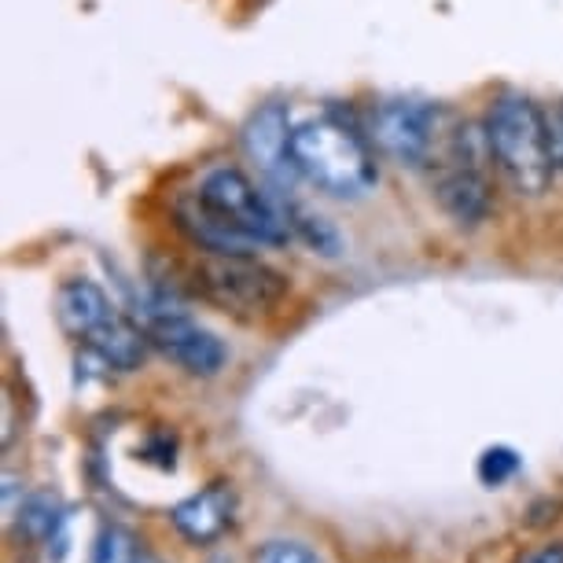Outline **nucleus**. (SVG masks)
<instances>
[{
    "label": "nucleus",
    "mask_w": 563,
    "mask_h": 563,
    "mask_svg": "<svg viewBox=\"0 0 563 563\" xmlns=\"http://www.w3.org/2000/svg\"><path fill=\"white\" fill-rule=\"evenodd\" d=\"M288 158L295 174L332 199H361L379 185L376 147L339 114H310L291 122Z\"/></svg>",
    "instance_id": "1"
},
{
    "label": "nucleus",
    "mask_w": 563,
    "mask_h": 563,
    "mask_svg": "<svg viewBox=\"0 0 563 563\" xmlns=\"http://www.w3.org/2000/svg\"><path fill=\"white\" fill-rule=\"evenodd\" d=\"M486 136H490L494 169L505 177L519 199H541L552 188L556 163L549 147L545 111L530 97L501 92L486 111Z\"/></svg>",
    "instance_id": "2"
},
{
    "label": "nucleus",
    "mask_w": 563,
    "mask_h": 563,
    "mask_svg": "<svg viewBox=\"0 0 563 563\" xmlns=\"http://www.w3.org/2000/svg\"><path fill=\"white\" fill-rule=\"evenodd\" d=\"M188 291L203 299L214 310L254 321V317L273 313L288 295V276L273 265H265L258 254H207L188 269Z\"/></svg>",
    "instance_id": "3"
},
{
    "label": "nucleus",
    "mask_w": 563,
    "mask_h": 563,
    "mask_svg": "<svg viewBox=\"0 0 563 563\" xmlns=\"http://www.w3.org/2000/svg\"><path fill=\"white\" fill-rule=\"evenodd\" d=\"M196 192L214 214H221L232 229H240L258 247H284L295 236L288 207H280L276 199L265 196L240 166H207L196 180Z\"/></svg>",
    "instance_id": "4"
},
{
    "label": "nucleus",
    "mask_w": 563,
    "mask_h": 563,
    "mask_svg": "<svg viewBox=\"0 0 563 563\" xmlns=\"http://www.w3.org/2000/svg\"><path fill=\"white\" fill-rule=\"evenodd\" d=\"M453 125L439 103L428 100H384L372 108V141L398 166H434L450 141Z\"/></svg>",
    "instance_id": "5"
},
{
    "label": "nucleus",
    "mask_w": 563,
    "mask_h": 563,
    "mask_svg": "<svg viewBox=\"0 0 563 563\" xmlns=\"http://www.w3.org/2000/svg\"><path fill=\"white\" fill-rule=\"evenodd\" d=\"M136 317L147 332V343L174 361L177 368H185L188 376H218L229 365V346L210 328L177 310L174 302L152 299L144 302V310H136Z\"/></svg>",
    "instance_id": "6"
},
{
    "label": "nucleus",
    "mask_w": 563,
    "mask_h": 563,
    "mask_svg": "<svg viewBox=\"0 0 563 563\" xmlns=\"http://www.w3.org/2000/svg\"><path fill=\"white\" fill-rule=\"evenodd\" d=\"M236 512H240L236 486L229 479H218L169 508V523L177 527L180 538L192 541V545H214V541H221L236 527Z\"/></svg>",
    "instance_id": "7"
},
{
    "label": "nucleus",
    "mask_w": 563,
    "mask_h": 563,
    "mask_svg": "<svg viewBox=\"0 0 563 563\" xmlns=\"http://www.w3.org/2000/svg\"><path fill=\"white\" fill-rule=\"evenodd\" d=\"M169 218L174 225L185 232L188 243L196 251H207V254H258V243L243 236L240 229H232L225 218L214 214L199 192H177L169 199Z\"/></svg>",
    "instance_id": "8"
},
{
    "label": "nucleus",
    "mask_w": 563,
    "mask_h": 563,
    "mask_svg": "<svg viewBox=\"0 0 563 563\" xmlns=\"http://www.w3.org/2000/svg\"><path fill=\"white\" fill-rule=\"evenodd\" d=\"M56 317L59 328L74 339H89L103 321L114 317L111 299L103 295L100 284L85 280V276H74V280L59 284L56 291Z\"/></svg>",
    "instance_id": "9"
},
{
    "label": "nucleus",
    "mask_w": 563,
    "mask_h": 563,
    "mask_svg": "<svg viewBox=\"0 0 563 563\" xmlns=\"http://www.w3.org/2000/svg\"><path fill=\"white\" fill-rule=\"evenodd\" d=\"M288 136H291L288 111H284L280 103H269V108H262L247 122V130H243V147H247V155L262 169H269V174H280V169L295 174L291 158H288Z\"/></svg>",
    "instance_id": "10"
},
{
    "label": "nucleus",
    "mask_w": 563,
    "mask_h": 563,
    "mask_svg": "<svg viewBox=\"0 0 563 563\" xmlns=\"http://www.w3.org/2000/svg\"><path fill=\"white\" fill-rule=\"evenodd\" d=\"M85 343H89L92 357H97L103 368H114V372L141 368L144 357H147V346H152V343H147L144 328L125 321L122 313H114L111 321H103L97 332L85 339Z\"/></svg>",
    "instance_id": "11"
},
{
    "label": "nucleus",
    "mask_w": 563,
    "mask_h": 563,
    "mask_svg": "<svg viewBox=\"0 0 563 563\" xmlns=\"http://www.w3.org/2000/svg\"><path fill=\"white\" fill-rule=\"evenodd\" d=\"M63 519H67V508H63L59 494H52V490L26 494L15 508L19 534H23L26 541H37V545H45V541H52L59 534Z\"/></svg>",
    "instance_id": "12"
},
{
    "label": "nucleus",
    "mask_w": 563,
    "mask_h": 563,
    "mask_svg": "<svg viewBox=\"0 0 563 563\" xmlns=\"http://www.w3.org/2000/svg\"><path fill=\"white\" fill-rule=\"evenodd\" d=\"M144 552L141 538L125 527H103L100 538L92 541L89 563H136V556Z\"/></svg>",
    "instance_id": "13"
},
{
    "label": "nucleus",
    "mask_w": 563,
    "mask_h": 563,
    "mask_svg": "<svg viewBox=\"0 0 563 563\" xmlns=\"http://www.w3.org/2000/svg\"><path fill=\"white\" fill-rule=\"evenodd\" d=\"M251 563H324V556L313 545H306V541L269 538V541H262V545L254 549Z\"/></svg>",
    "instance_id": "14"
},
{
    "label": "nucleus",
    "mask_w": 563,
    "mask_h": 563,
    "mask_svg": "<svg viewBox=\"0 0 563 563\" xmlns=\"http://www.w3.org/2000/svg\"><path fill=\"white\" fill-rule=\"evenodd\" d=\"M519 467H523V461H519V453L512 445H490V450H483L479 456V483L497 490V486H505L512 479Z\"/></svg>",
    "instance_id": "15"
},
{
    "label": "nucleus",
    "mask_w": 563,
    "mask_h": 563,
    "mask_svg": "<svg viewBox=\"0 0 563 563\" xmlns=\"http://www.w3.org/2000/svg\"><path fill=\"white\" fill-rule=\"evenodd\" d=\"M288 218H291L295 236L310 243L313 251H321V254H339V236H335V229L328 225L324 218L306 214L302 207H291V210H288Z\"/></svg>",
    "instance_id": "16"
},
{
    "label": "nucleus",
    "mask_w": 563,
    "mask_h": 563,
    "mask_svg": "<svg viewBox=\"0 0 563 563\" xmlns=\"http://www.w3.org/2000/svg\"><path fill=\"white\" fill-rule=\"evenodd\" d=\"M545 122H549L552 163H556V174H563V103H556L552 111H545Z\"/></svg>",
    "instance_id": "17"
},
{
    "label": "nucleus",
    "mask_w": 563,
    "mask_h": 563,
    "mask_svg": "<svg viewBox=\"0 0 563 563\" xmlns=\"http://www.w3.org/2000/svg\"><path fill=\"white\" fill-rule=\"evenodd\" d=\"M516 563H563V541H549V545L519 552Z\"/></svg>",
    "instance_id": "18"
},
{
    "label": "nucleus",
    "mask_w": 563,
    "mask_h": 563,
    "mask_svg": "<svg viewBox=\"0 0 563 563\" xmlns=\"http://www.w3.org/2000/svg\"><path fill=\"white\" fill-rule=\"evenodd\" d=\"M136 563H163V560H158V556H155V552H147V549H144V552H141V556H136Z\"/></svg>",
    "instance_id": "19"
}]
</instances>
